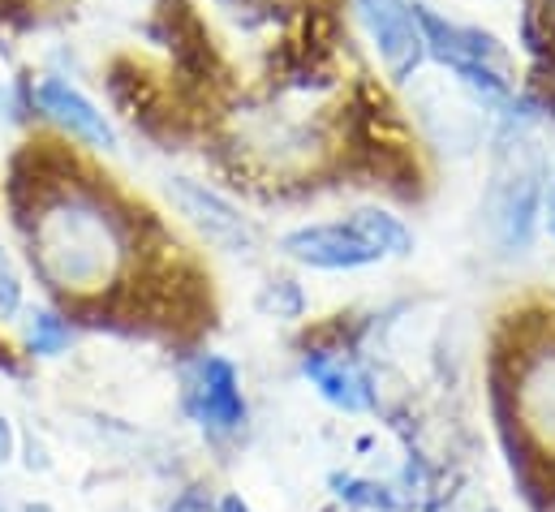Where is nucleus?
I'll list each match as a JSON object with an SVG mask.
<instances>
[{"label":"nucleus","instance_id":"obj_1","mask_svg":"<svg viewBox=\"0 0 555 512\" xmlns=\"http://www.w3.org/2000/svg\"><path fill=\"white\" fill-rule=\"evenodd\" d=\"M35 258L43 276L65 293L104 289L121 263V233L100 199L69 190L52 199L35 220Z\"/></svg>","mask_w":555,"mask_h":512},{"label":"nucleus","instance_id":"obj_2","mask_svg":"<svg viewBox=\"0 0 555 512\" xmlns=\"http://www.w3.org/2000/svg\"><path fill=\"white\" fill-rule=\"evenodd\" d=\"M414 238L410 229L379 212V207H362L336 225H310V229H297L284 238V251L297 258V263H310V267H323V271H340V267H366V263H379V258L392 255H410Z\"/></svg>","mask_w":555,"mask_h":512},{"label":"nucleus","instance_id":"obj_3","mask_svg":"<svg viewBox=\"0 0 555 512\" xmlns=\"http://www.w3.org/2000/svg\"><path fill=\"white\" fill-rule=\"evenodd\" d=\"M414 17L426 48L443 65H452L461 74V82H469L482 100H495V104L508 100V78L495 69V65H504V48L495 43V35H482V30H469V26H452V22L435 17L422 4H414Z\"/></svg>","mask_w":555,"mask_h":512},{"label":"nucleus","instance_id":"obj_4","mask_svg":"<svg viewBox=\"0 0 555 512\" xmlns=\"http://www.w3.org/2000/svg\"><path fill=\"white\" fill-rule=\"evenodd\" d=\"M358 17H362L366 35L375 39L388 74L397 82H405L426 56V39L417 30L414 9L405 0H358Z\"/></svg>","mask_w":555,"mask_h":512},{"label":"nucleus","instance_id":"obj_5","mask_svg":"<svg viewBox=\"0 0 555 512\" xmlns=\"http://www.w3.org/2000/svg\"><path fill=\"white\" fill-rule=\"evenodd\" d=\"M35 104H39L56 126H65L74 138H82L87 146H100V151H113V146H117V133L104 121V113H100L82 91H74L69 82L43 78V82L35 87Z\"/></svg>","mask_w":555,"mask_h":512},{"label":"nucleus","instance_id":"obj_6","mask_svg":"<svg viewBox=\"0 0 555 512\" xmlns=\"http://www.w3.org/2000/svg\"><path fill=\"white\" fill-rule=\"evenodd\" d=\"M168 190H172V199L181 203V212L194 216V225L207 229V238H216V242H224V246H233V251L255 246V229H250L220 194H211L207 185H194L190 177H172Z\"/></svg>","mask_w":555,"mask_h":512},{"label":"nucleus","instance_id":"obj_7","mask_svg":"<svg viewBox=\"0 0 555 512\" xmlns=\"http://www.w3.org/2000/svg\"><path fill=\"white\" fill-rule=\"evenodd\" d=\"M194 400H198L203 422H211L216 431H233V426L246 418L242 387H237V371H233L224 358H207V362L198 367Z\"/></svg>","mask_w":555,"mask_h":512},{"label":"nucleus","instance_id":"obj_8","mask_svg":"<svg viewBox=\"0 0 555 512\" xmlns=\"http://www.w3.org/2000/svg\"><path fill=\"white\" fill-rule=\"evenodd\" d=\"M301 371H306V380L319 387L332 405H340V409H349V413L371 409V384H366V375L353 371L349 362H336V358H327V354H306Z\"/></svg>","mask_w":555,"mask_h":512},{"label":"nucleus","instance_id":"obj_9","mask_svg":"<svg viewBox=\"0 0 555 512\" xmlns=\"http://www.w3.org/2000/svg\"><path fill=\"white\" fill-rule=\"evenodd\" d=\"M521 413L530 422V431L555 448V354L539 358L521 384Z\"/></svg>","mask_w":555,"mask_h":512},{"label":"nucleus","instance_id":"obj_10","mask_svg":"<svg viewBox=\"0 0 555 512\" xmlns=\"http://www.w3.org/2000/svg\"><path fill=\"white\" fill-rule=\"evenodd\" d=\"M26 341H30L35 354H61L69 345V323H61L52 310H39V315H30Z\"/></svg>","mask_w":555,"mask_h":512},{"label":"nucleus","instance_id":"obj_11","mask_svg":"<svg viewBox=\"0 0 555 512\" xmlns=\"http://www.w3.org/2000/svg\"><path fill=\"white\" fill-rule=\"evenodd\" d=\"M336 487H340V496H345V500H353V504H371V509H397V500H392L384 487H375V483L336 478Z\"/></svg>","mask_w":555,"mask_h":512},{"label":"nucleus","instance_id":"obj_12","mask_svg":"<svg viewBox=\"0 0 555 512\" xmlns=\"http://www.w3.org/2000/svg\"><path fill=\"white\" fill-rule=\"evenodd\" d=\"M17 306H22V280H17V271H13L9 255L0 251V319L17 315Z\"/></svg>","mask_w":555,"mask_h":512},{"label":"nucleus","instance_id":"obj_13","mask_svg":"<svg viewBox=\"0 0 555 512\" xmlns=\"http://www.w3.org/2000/svg\"><path fill=\"white\" fill-rule=\"evenodd\" d=\"M168 512H211V504H207V500H198V496H181Z\"/></svg>","mask_w":555,"mask_h":512},{"label":"nucleus","instance_id":"obj_14","mask_svg":"<svg viewBox=\"0 0 555 512\" xmlns=\"http://www.w3.org/2000/svg\"><path fill=\"white\" fill-rule=\"evenodd\" d=\"M9 452H13V431H9V422L0 418V465L9 461Z\"/></svg>","mask_w":555,"mask_h":512},{"label":"nucleus","instance_id":"obj_15","mask_svg":"<svg viewBox=\"0 0 555 512\" xmlns=\"http://www.w3.org/2000/svg\"><path fill=\"white\" fill-rule=\"evenodd\" d=\"M547 229H552V238H555V185H552V194H547Z\"/></svg>","mask_w":555,"mask_h":512},{"label":"nucleus","instance_id":"obj_16","mask_svg":"<svg viewBox=\"0 0 555 512\" xmlns=\"http://www.w3.org/2000/svg\"><path fill=\"white\" fill-rule=\"evenodd\" d=\"M224 512H250V509H246L237 496H229V500H224Z\"/></svg>","mask_w":555,"mask_h":512},{"label":"nucleus","instance_id":"obj_17","mask_svg":"<svg viewBox=\"0 0 555 512\" xmlns=\"http://www.w3.org/2000/svg\"><path fill=\"white\" fill-rule=\"evenodd\" d=\"M0 512H9V509H0ZM17 512H52V509H48V504H22Z\"/></svg>","mask_w":555,"mask_h":512}]
</instances>
